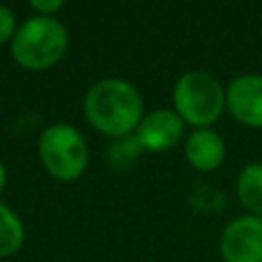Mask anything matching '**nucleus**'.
<instances>
[{"mask_svg": "<svg viewBox=\"0 0 262 262\" xmlns=\"http://www.w3.org/2000/svg\"><path fill=\"white\" fill-rule=\"evenodd\" d=\"M70 43L68 29L55 16H31L14 33L10 41L12 59L31 72L49 70L55 66Z\"/></svg>", "mask_w": 262, "mask_h": 262, "instance_id": "nucleus-2", "label": "nucleus"}, {"mask_svg": "<svg viewBox=\"0 0 262 262\" xmlns=\"http://www.w3.org/2000/svg\"><path fill=\"white\" fill-rule=\"evenodd\" d=\"M172 102L178 117L194 129L211 127L225 108V88L207 72H186L172 88Z\"/></svg>", "mask_w": 262, "mask_h": 262, "instance_id": "nucleus-3", "label": "nucleus"}, {"mask_svg": "<svg viewBox=\"0 0 262 262\" xmlns=\"http://www.w3.org/2000/svg\"><path fill=\"white\" fill-rule=\"evenodd\" d=\"M31 8L39 16H53L57 10L63 8V2L61 0H33L31 2Z\"/></svg>", "mask_w": 262, "mask_h": 262, "instance_id": "nucleus-12", "label": "nucleus"}, {"mask_svg": "<svg viewBox=\"0 0 262 262\" xmlns=\"http://www.w3.org/2000/svg\"><path fill=\"white\" fill-rule=\"evenodd\" d=\"M16 18H14V12L8 8V6H4V4H0V45H4V43H8V41H12V37H14V33H16Z\"/></svg>", "mask_w": 262, "mask_h": 262, "instance_id": "nucleus-11", "label": "nucleus"}, {"mask_svg": "<svg viewBox=\"0 0 262 262\" xmlns=\"http://www.w3.org/2000/svg\"><path fill=\"white\" fill-rule=\"evenodd\" d=\"M25 242V225L20 217L4 203H0V258L12 256Z\"/></svg>", "mask_w": 262, "mask_h": 262, "instance_id": "nucleus-10", "label": "nucleus"}, {"mask_svg": "<svg viewBox=\"0 0 262 262\" xmlns=\"http://www.w3.org/2000/svg\"><path fill=\"white\" fill-rule=\"evenodd\" d=\"M184 156L194 170L213 172L225 158V143L221 135L211 127L194 129L184 143Z\"/></svg>", "mask_w": 262, "mask_h": 262, "instance_id": "nucleus-8", "label": "nucleus"}, {"mask_svg": "<svg viewBox=\"0 0 262 262\" xmlns=\"http://www.w3.org/2000/svg\"><path fill=\"white\" fill-rule=\"evenodd\" d=\"M39 160L59 182L78 180L88 166V147L82 133L70 123H53L39 135Z\"/></svg>", "mask_w": 262, "mask_h": 262, "instance_id": "nucleus-4", "label": "nucleus"}, {"mask_svg": "<svg viewBox=\"0 0 262 262\" xmlns=\"http://www.w3.org/2000/svg\"><path fill=\"white\" fill-rule=\"evenodd\" d=\"M82 108L90 127L113 139L133 135L145 115L139 90L123 78L94 82L84 94Z\"/></svg>", "mask_w": 262, "mask_h": 262, "instance_id": "nucleus-1", "label": "nucleus"}, {"mask_svg": "<svg viewBox=\"0 0 262 262\" xmlns=\"http://www.w3.org/2000/svg\"><path fill=\"white\" fill-rule=\"evenodd\" d=\"M239 203L250 211V215L262 217V162L248 164L235 182Z\"/></svg>", "mask_w": 262, "mask_h": 262, "instance_id": "nucleus-9", "label": "nucleus"}, {"mask_svg": "<svg viewBox=\"0 0 262 262\" xmlns=\"http://www.w3.org/2000/svg\"><path fill=\"white\" fill-rule=\"evenodd\" d=\"M6 178H8V174H6V166H4V162L0 160V192H2V188L6 186Z\"/></svg>", "mask_w": 262, "mask_h": 262, "instance_id": "nucleus-13", "label": "nucleus"}, {"mask_svg": "<svg viewBox=\"0 0 262 262\" xmlns=\"http://www.w3.org/2000/svg\"><path fill=\"white\" fill-rule=\"evenodd\" d=\"M225 262H262V217L242 215L231 219L219 239Z\"/></svg>", "mask_w": 262, "mask_h": 262, "instance_id": "nucleus-5", "label": "nucleus"}, {"mask_svg": "<svg viewBox=\"0 0 262 262\" xmlns=\"http://www.w3.org/2000/svg\"><path fill=\"white\" fill-rule=\"evenodd\" d=\"M184 133V121L174 108H156L145 113L135 137L145 151H166L174 147Z\"/></svg>", "mask_w": 262, "mask_h": 262, "instance_id": "nucleus-7", "label": "nucleus"}, {"mask_svg": "<svg viewBox=\"0 0 262 262\" xmlns=\"http://www.w3.org/2000/svg\"><path fill=\"white\" fill-rule=\"evenodd\" d=\"M225 108L248 127H262V74H242L225 88Z\"/></svg>", "mask_w": 262, "mask_h": 262, "instance_id": "nucleus-6", "label": "nucleus"}]
</instances>
